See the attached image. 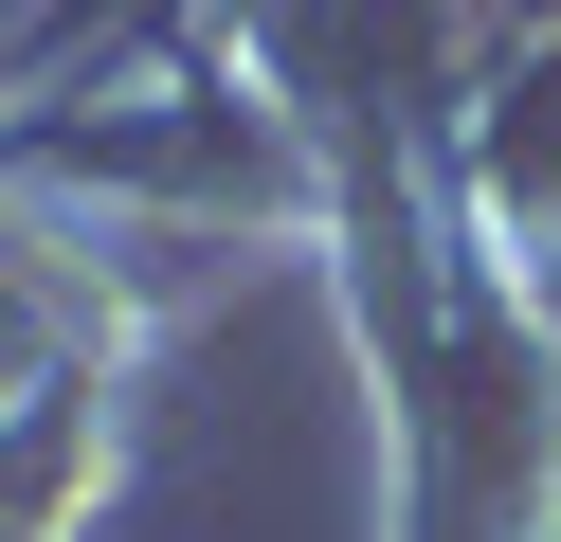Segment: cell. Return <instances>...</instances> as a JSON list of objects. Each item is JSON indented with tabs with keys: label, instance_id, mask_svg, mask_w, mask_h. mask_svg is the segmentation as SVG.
<instances>
[{
	"label": "cell",
	"instance_id": "6da1fadb",
	"mask_svg": "<svg viewBox=\"0 0 561 542\" xmlns=\"http://www.w3.org/2000/svg\"><path fill=\"white\" fill-rule=\"evenodd\" d=\"M435 199H453V253L561 272V36L471 72V108H453V145H435Z\"/></svg>",
	"mask_w": 561,
	"mask_h": 542
},
{
	"label": "cell",
	"instance_id": "7a4b0ae2",
	"mask_svg": "<svg viewBox=\"0 0 561 542\" xmlns=\"http://www.w3.org/2000/svg\"><path fill=\"white\" fill-rule=\"evenodd\" d=\"M543 308H561V272H543Z\"/></svg>",
	"mask_w": 561,
	"mask_h": 542
}]
</instances>
